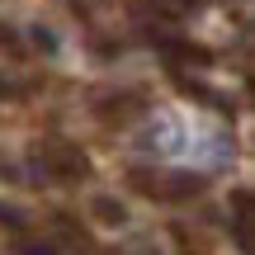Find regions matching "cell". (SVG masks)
Segmentation results:
<instances>
[{
  "label": "cell",
  "instance_id": "obj_4",
  "mask_svg": "<svg viewBox=\"0 0 255 255\" xmlns=\"http://www.w3.org/2000/svg\"><path fill=\"white\" fill-rule=\"evenodd\" d=\"M175 5H180V9H199L203 0H175Z\"/></svg>",
  "mask_w": 255,
  "mask_h": 255
},
{
  "label": "cell",
  "instance_id": "obj_2",
  "mask_svg": "<svg viewBox=\"0 0 255 255\" xmlns=\"http://www.w3.org/2000/svg\"><path fill=\"white\" fill-rule=\"evenodd\" d=\"M132 184L151 199H194L199 194V180L194 175H146V170H132Z\"/></svg>",
  "mask_w": 255,
  "mask_h": 255
},
{
  "label": "cell",
  "instance_id": "obj_3",
  "mask_svg": "<svg viewBox=\"0 0 255 255\" xmlns=\"http://www.w3.org/2000/svg\"><path fill=\"white\" fill-rule=\"evenodd\" d=\"M95 213H100L104 222H123V208H119V203H109V199H100V203H95Z\"/></svg>",
  "mask_w": 255,
  "mask_h": 255
},
{
  "label": "cell",
  "instance_id": "obj_1",
  "mask_svg": "<svg viewBox=\"0 0 255 255\" xmlns=\"http://www.w3.org/2000/svg\"><path fill=\"white\" fill-rule=\"evenodd\" d=\"M33 161H38V175H47V180H57V184H76V180L90 175L85 151H81V146H71V142H47V146H38Z\"/></svg>",
  "mask_w": 255,
  "mask_h": 255
}]
</instances>
